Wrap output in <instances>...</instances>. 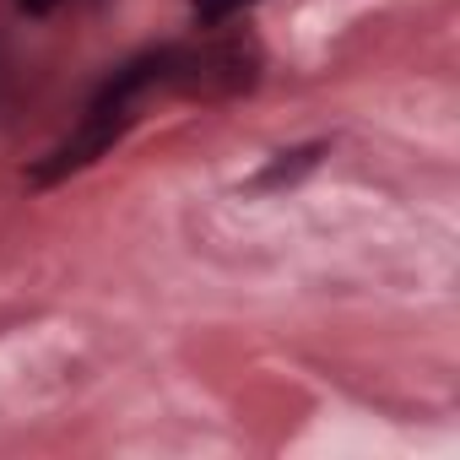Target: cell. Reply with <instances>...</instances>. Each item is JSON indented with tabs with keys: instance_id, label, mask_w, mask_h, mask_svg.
Instances as JSON below:
<instances>
[{
	"instance_id": "cell-5",
	"label": "cell",
	"mask_w": 460,
	"mask_h": 460,
	"mask_svg": "<svg viewBox=\"0 0 460 460\" xmlns=\"http://www.w3.org/2000/svg\"><path fill=\"white\" fill-rule=\"evenodd\" d=\"M17 6L28 12V17H49V12H60L66 0H17Z\"/></svg>"
},
{
	"instance_id": "cell-2",
	"label": "cell",
	"mask_w": 460,
	"mask_h": 460,
	"mask_svg": "<svg viewBox=\"0 0 460 460\" xmlns=\"http://www.w3.org/2000/svg\"><path fill=\"white\" fill-rule=\"evenodd\" d=\"M261 66H266V55L250 33H211L200 44H168L163 93L200 98V103L239 98L261 82Z\"/></svg>"
},
{
	"instance_id": "cell-1",
	"label": "cell",
	"mask_w": 460,
	"mask_h": 460,
	"mask_svg": "<svg viewBox=\"0 0 460 460\" xmlns=\"http://www.w3.org/2000/svg\"><path fill=\"white\" fill-rule=\"evenodd\" d=\"M163 71H168V44H163V49H146V55H136V60H125V66L93 93V103L82 109L76 130L33 168V184H60V179L93 168V163L141 119V103H146L152 93H163Z\"/></svg>"
},
{
	"instance_id": "cell-4",
	"label": "cell",
	"mask_w": 460,
	"mask_h": 460,
	"mask_svg": "<svg viewBox=\"0 0 460 460\" xmlns=\"http://www.w3.org/2000/svg\"><path fill=\"white\" fill-rule=\"evenodd\" d=\"M244 6H255V0H190V12L200 28H222L227 17H239Z\"/></svg>"
},
{
	"instance_id": "cell-3",
	"label": "cell",
	"mask_w": 460,
	"mask_h": 460,
	"mask_svg": "<svg viewBox=\"0 0 460 460\" xmlns=\"http://www.w3.org/2000/svg\"><path fill=\"white\" fill-rule=\"evenodd\" d=\"M320 152H325L320 141H314V146H298V152H282V157H277V163H271V168L255 179V190H277V184H293L298 173H309V168L320 163Z\"/></svg>"
}]
</instances>
